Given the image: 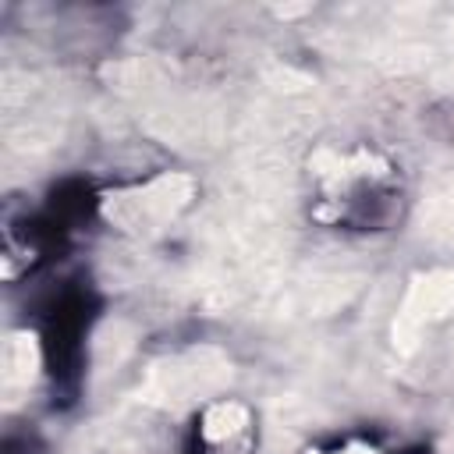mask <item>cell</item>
I'll list each match as a JSON object with an SVG mask.
<instances>
[{
    "mask_svg": "<svg viewBox=\"0 0 454 454\" xmlns=\"http://www.w3.org/2000/svg\"><path fill=\"white\" fill-rule=\"evenodd\" d=\"M337 454H372V450H365V447H348V450H337Z\"/></svg>",
    "mask_w": 454,
    "mask_h": 454,
    "instance_id": "1",
    "label": "cell"
}]
</instances>
